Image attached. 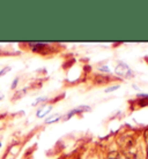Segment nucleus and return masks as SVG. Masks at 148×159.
Instances as JSON below:
<instances>
[{
    "label": "nucleus",
    "mask_w": 148,
    "mask_h": 159,
    "mask_svg": "<svg viewBox=\"0 0 148 159\" xmlns=\"http://www.w3.org/2000/svg\"><path fill=\"white\" fill-rule=\"evenodd\" d=\"M116 74L119 76H131L132 75V72H131V69L128 68L127 65L125 64H119L118 66L116 67Z\"/></svg>",
    "instance_id": "1"
},
{
    "label": "nucleus",
    "mask_w": 148,
    "mask_h": 159,
    "mask_svg": "<svg viewBox=\"0 0 148 159\" xmlns=\"http://www.w3.org/2000/svg\"><path fill=\"white\" fill-rule=\"evenodd\" d=\"M51 110H52V106H50V105H49V106H44V107L41 108L40 111L37 112V116H38V118H43V116H46Z\"/></svg>",
    "instance_id": "2"
},
{
    "label": "nucleus",
    "mask_w": 148,
    "mask_h": 159,
    "mask_svg": "<svg viewBox=\"0 0 148 159\" xmlns=\"http://www.w3.org/2000/svg\"><path fill=\"white\" fill-rule=\"evenodd\" d=\"M60 116L59 114H55V116H52L51 118H49L48 120H46V123H52V122H55V121H57V120L59 119Z\"/></svg>",
    "instance_id": "3"
},
{
    "label": "nucleus",
    "mask_w": 148,
    "mask_h": 159,
    "mask_svg": "<svg viewBox=\"0 0 148 159\" xmlns=\"http://www.w3.org/2000/svg\"><path fill=\"white\" fill-rule=\"evenodd\" d=\"M116 159H130V158H128L125 153H122V152H120V153H118V155L116 156Z\"/></svg>",
    "instance_id": "4"
},
{
    "label": "nucleus",
    "mask_w": 148,
    "mask_h": 159,
    "mask_svg": "<svg viewBox=\"0 0 148 159\" xmlns=\"http://www.w3.org/2000/svg\"><path fill=\"white\" fill-rule=\"evenodd\" d=\"M118 88H119V85H113V87H110V88H108V89H105V92L115 91V90H117Z\"/></svg>",
    "instance_id": "5"
},
{
    "label": "nucleus",
    "mask_w": 148,
    "mask_h": 159,
    "mask_svg": "<svg viewBox=\"0 0 148 159\" xmlns=\"http://www.w3.org/2000/svg\"><path fill=\"white\" fill-rule=\"evenodd\" d=\"M9 70H11V67H6V68H4V69H2L1 72H0V77H1V76H4V74H6V73L9 72Z\"/></svg>",
    "instance_id": "6"
},
{
    "label": "nucleus",
    "mask_w": 148,
    "mask_h": 159,
    "mask_svg": "<svg viewBox=\"0 0 148 159\" xmlns=\"http://www.w3.org/2000/svg\"><path fill=\"white\" fill-rule=\"evenodd\" d=\"M145 139H146V142L148 143V128L146 129V131H145Z\"/></svg>",
    "instance_id": "7"
},
{
    "label": "nucleus",
    "mask_w": 148,
    "mask_h": 159,
    "mask_svg": "<svg viewBox=\"0 0 148 159\" xmlns=\"http://www.w3.org/2000/svg\"><path fill=\"white\" fill-rule=\"evenodd\" d=\"M98 69H100V70H103V72H109V68L108 67H100Z\"/></svg>",
    "instance_id": "8"
},
{
    "label": "nucleus",
    "mask_w": 148,
    "mask_h": 159,
    "mask_svg": "<svg viewBox=\"0 0 148 159\" xmlns=\"http://www.w3.org/2000/svg\"><path fill=\"white\" fill-rule=\"evenodd\" d=\"M146 158L148 159V144H147V150H146Z\"/></svg>",
    "instance_id": "9"
},
{
    "label": "nucleus",
    "mask_w": 148,
    "mask_h": 159,
    "mask_svg": "<svg viewBox=\"0 0 148 159\" xmlns=\"http://www.w3.org/2000/svg\"><path fill=\"white\" fill-rule=\"evenodd\" d=\"M2 97H4V95H2V93H1V92H0V99H1V98H2Z\"/></svg>",
    "instance_id": "10"
},
{
    "label": "nucleus",
    "mask_w": 148,
    "mask_h": 159,
    "mask_svg": "<svg viewBox=\"0 0 148 159\" xmlns=\"http://www.w3.org/2000/svg\"><path fill=\"white\" fill-rule=\"evenodd\" d=\"M0 145H1V144H0Z\"/></svg>",
    "instance_id": "11"
}]
</instances>
